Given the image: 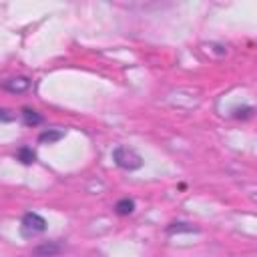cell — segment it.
Wrapping results in <instances>:
<instances>
[{"label": "cell", "instance_id": "1", "mask_svg": "<svg viewBox=\"0 0 257 257\" xmlns=\"http://www.w3.org/2000/svg\"><path fill=\"white\" fill-rule=\"evenodd\" d=\"M112 161L118 169L122 171H137L143 167V157L133 149V147H126V145H116L112 149Z\"/></svg>", "mask_w": 257, "mask_h": 257}, {"label": "cell", "instance_id": "2", "mask_svg": "<svg viewBox=\"0 0 257 257\" xmlns=\"http://www.w3.org/2000/svg\"><path fill=\"white\" fill-rule=\"evenodd\" d=\"M46 229H48L46 219L40 213H36V211H28L20 219V235L24 239H32L36 235H42Z\"/></svg>", "mask_w": 257, "mask_h": 257}, {"label": "cell", "instance_id": "3", "mask_svg": "<svg viewBox=\"0 0 257 257\" xmlns=\"http://www.w3.org/2000/svg\"><path fill=\"white\" fill-rule=\"evenodd\" d=\"M0 88L2 90H8L12 94H22L30 88V78L26 76H12V78H6L0 82Z\"/></svg>", "mask_w": 257, "mask_h": 257}, {"label": "cell", "instance_id": "4", "mask_svg": "<svg viewBox=\"0 0 257 257\" xmlns=\"http://www.w3.org/2000/svg\"><path fill=\"white\" fill-rule=\"evenodd\" d=\"M62 251V243L60 241H42L40 245H36L32 249L34 257H54Z\"/></svg>", "mask_w": 257, "mask_h": 257}, {"label": "cell", "instance_id": "5", "mask_svg": "<svg viewBox=\"0 0 257 257\" xmlns=\"http://www.w3.org/2000/svg\"><path fill=\"white\" fill-rule=\"evenodd\" d=\"M167 235H181V233H199V227H195L193 223L187 221H173L167 225Z\"/></svg>", "mask_w": 257, "mask_h": 257}, {"label": "cell", "instance_id": "6", "mask_svg": "<svg viewBox=\"0 0 257 257\" xmlns=\"http://www.w3.org/2000/svg\"><path fill=\"white\" fill-rule=\"evenodd\" d=\"M20 116H22V122H24L26 126H38V124H42V120H44L42 114H40L38 110L30 108V106H22Z\"/></svg>", "mask_w": 257, "mask_h": 257}, {"label": "cell", "instance_id": "7", "mask_svg": "<svg viewBox=\"0 0 257 257\" xmlns=\"http://www.w3.org/2000/svg\"><path fill=\"white\" fill-rule=\"evenodd\" d=\"M60 139H64V131L62 128H46L38 135V143L40 145H54Z\"/></svg>", "mask_w": 257, "mask_h": 257}, {"label": "cell", "instance_id": "8", "mask_svg": "<svg viewBox=\"0 0 257 257\" xmlns=\"http://www.w3.org/2000/svg\"><path fill=\"white\" fill-rule=\"evenodd\" d=\"M16 159H18L22 165H32V163H36V151H34L32 147H28V145H22V147H18V151H16Z\"/></svg>", "mask_w": 257, "mask_h": 257}, {"label": "cell", "instance_id": "9", "mask_svg": "<svg viewBox=\"0 0 257 257\" xmlns=\"http://www.w3.org/2000/svg\"><path fill=\"white\" fill-rule=\"evenodd\" d=\"M133 211H135V201L128 199V197H122V199H118V201L114 203V213L120 215V217H126V215H131Z\"/></svg>", "mask_w": 257, "mask_h": 257}, {"label": "cell", "instance_id": "10", "mask_svg": "<svg viewBox=\"0 0 257 257\" xmlns=\"http://www.w3.org/2000/svg\"><path fill=\"white\" fill-rule=\"evenodd\" d=\"M253 106L251 104H243V106H235L233 110H231V114H233V118H239V120H247V118H251L253 116Z\"/></svg>", "mask_w": 257, "mask_h": 257}, {"label": "cell", "instance_id": "11", "mask_svg": "<svg viewBox=\"0 0 257 257\" xmlns=\"http://www.w3.org/2000/svg\"><path fill=\"white\" fill-rule=\"evenodd\" d=\"M16 116L8 110V108H0V122H12Z\"/></svg>", "mask_w": 257, "mask_h": 257}]
</instances>
